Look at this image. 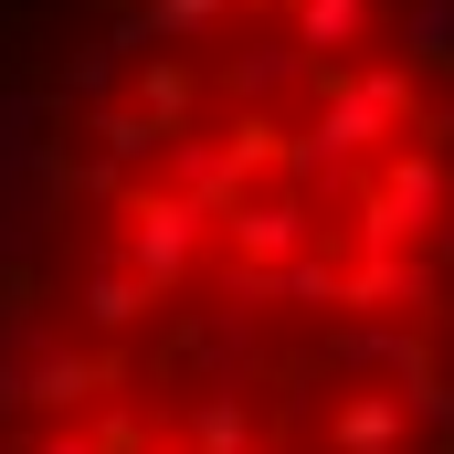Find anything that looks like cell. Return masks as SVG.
I'll use <instances>...</instances> for the list:
<instances>
[{
  "label": "cell",
  "instance_id": "cell-1",
  "mask_svg": "<svg viewBox=\"0 0 454 454\" xmlns=\"http://www.w3.org/2000/svg\"><path fill=\"white\" fill-rule=\"evenodd\" d=\"M191 243H201V191L148 201V212H137V275H148V286H169V275L191 264Z\"/></svg>",
  "mask_w": 454,
  "mask_h": 454
},
{
  "label": "cell",
  "instance_id": "cell-2",
  "mask_svg": "<svg viewBox=\"0 0 454 454\" xmlns=\"http://www.w3.org/2000/svg\"><path fill=\"white\" fill-rule=\"evenodd\" d=\"M232 243H243L254 264H275V254L307 243V212H296V201H243V212H232Z\"/></svg>",
  "mask_w": 454,
  "mask_h": 454
},
{
  "label": "cell",
  "instance_id": "cell-3",
  "mask_svg": "<svg viewBox=\"0 0 454 454\" xmlns=\"http://www.w3.org/2000/svg\"><path fill=\"white\" fill-rule=\"evenodd\" d=\"M359 21H370V0H307V53H339V43H359Z\"/></svg>",
  "mask_w": 454,
  "mask_h": 454
},
{
  "label": "cell",
  "instance_id": "cell-4",
  "mask_svg": "<svg viewBox=\"0 0 454 454\" xmlns=\"http://www.w3.org/2000/svg\"><path fill=\"white\" fill-rule=\"evenodd\" d=\"M339 444L380 454V444H391V412H380V402H359V412H339Z\"/></svg>",
  "mask_w": 454,
  "mask_h": 454
},
{
  "label": "cell",
  "instance_id": "cell-5",
  "mask_svg": "<svg viewBox=\"0 0 454 454\" xmlns=\"http://www.w3.org/2000/svg\"><path fill=\"white\" fill-rule=\"evenodd\" d=\"M85 307H96V328H127L137 317V286H85Z\"/></svg>",
  "mask_w": 454,
  "mask_h": 454
},
{
  "label": "cell",
  "instance_id": "cell-6",
  "mask_svg": "<svg viewBox=\"0 0 454 454\" xmlns=\"http://www.w3.org/2000/svg\"><path fill=\"white\" fill-rule=\"evenodd\" d=\"M201 444H212V454L243 444V412H232V402H212V412H201Z\"/></svg>",
  "mask_w": 454,
  "mask_h": 454
},
{
  "label": "cell",
  "instance_id": "cell-7",
  "mask_svg": "<svg viewBox=\"0 0 454 454\" xmlns=\"http://www.w3.org/2000/svg\"><path fill=\"white\" fill-rule=\"evenodd\" d=\"M32 454H96V444H85V434H53V444H32Z\"/></svg>",
  "mask_w": 454,
  "mask_h": 454
}]
</instances>
